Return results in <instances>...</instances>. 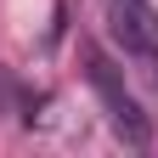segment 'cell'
I'll list each match as a JSON object with an SVG mask.
<instances>
[{
	"label": "cell",
	"mask_w": 158,
	"mask_h": 158,
	"mask_svg": "<svg viewBox=\"0 0 158 158\" xmlns=\"http://www.w3.org/2000/svg\"><path fill=\"white\" fill-rule=\"evenodd\" d=\"M107 23H113V40L124 45V56H135L141 68L158 73V11L147 0H107Z\"/></svg>",
	"instance_id": "cell-2"
},
{
	"label": "cell",
	"mask_w": 158,
	"mask_h": 158,
	"mask_svg": "<svg viewBox=\"0 0 158 158\" xmlns=\"http://www.w3.org/2000/svg\"><path fill=\"white\" fill-rule=\"evenodd\" d=\"M85 51V73H90V90L102 96V107H107V124H113V135L124 147H135L141 152L147 141H152V124H147V113L135 107V96H130V85H124V73H118V62L102 51V45H79Z\"/></svg>",
	"instance_id": "cell-1"
}]
</instances>
